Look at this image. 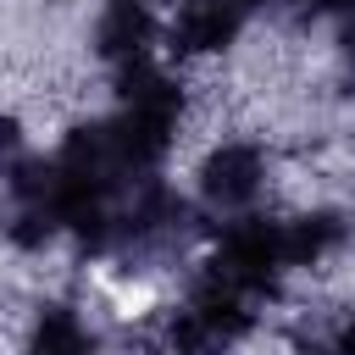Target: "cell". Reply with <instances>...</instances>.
Instances as JSON below:
<instances>
[{
    "instance_id": "6da1fadb",
    "label": "cell",
    "mask_w": 355,
    "mask_h": 355,
    "mask_svg": "<svg viewBox=\"0 0 355 355\" xmlns=\"http://www.w3.org/2000/svg\"><path fill=\"white\" fill-rule=\"evenodd\" d=\"M266 189V150L255 139H222L200 161V200L216 211H244Z\"/></svg>"
},
{
    "instance_id": "7a4b0ae2",
    "label": "cell",
    "mask_w": 355,
    "mask_h": 355,
    "mask_svg": "<svg viewBox=\"0 0 355 355\" xmlns=\"http://www.w3.org/2000/svg\"><path fill=\"white\" fill-rule=\"evenodd\" d=\"M244 6L239 0H183V11L166 28V50L178 61H200V55H222L239 28H244Z\"/></svg>"
},
{
    "instance_id": "277c9868",
    "label": "cell",
    "mask_w": 355,
    "mask_h": 355,
    "mask_svg": "<svg viewBox=\"0 0 355 355\" xmlns=\"http://www.w3.org/2000/svg\"><path fill=\"white\" fill-rule=\"evenodd\" d=\"M155 44V17L144 0H105L100 17H94V55L111 61V67H128V61H144Z\"/></svg>"
},
{
    "instance_id": "ba28073f",
    "label": "cell",
    "mask_w": 355,
    "mask_h": 355,
    "mask_svg": "<svg viewBox=\"0 0 355 355\" xmlns=\"http://www.w3.org/2000/svg\"><path fill=\"white\" fill-rule=\"evenodd\" d=\"M344 50H349V55H355V22H349V33H344Z\"/></svg>"
},
{
    "instance_id": "9c48e42d",
    "label": "cell",
    "mask_w": 355,
    "mask_h": 355,
    "mask_svg": "<svg viewBox=\"0 0 355 355\" xmlns=\"http://www.w3.org/2000/svg\"><path fill=\"white\" fill-rule=\"evenodd\" d=\"M144 6H150V0H144Z\"/></svg>"
},
{
    "instance_id": "8992f818",
    "label": "cell",
    "mask_w": 355,
    "mask_h": 355,
    "mask_svg": "<svg viewBox=\"0 0 355 355\" xmlns=\"http://www.w3.org/2000/svg\"><path fill=\"white\" fill-rule=\"evenodd\" d=\"M22 161V122L11 111H0V172H11Z\"/></svg>"
},
{
    "instance_id": "52a82bcc",
    "label": "cell",
    "mask_w": 355,
    "mask_h": 355,
    "mask_svg": "<svg viewBox=\"0 0 355 355\" xmlns=\"http://www.w3.org/2000/svg\"><path fill=\"white\" fill-rule=\"evenodd\" d=\"M333 355H355V316H349V322L333 333Z\"/></svg>"
},
{
    "instance_id": "5b68a950",
    "label": "cell",
    "mask_w": 355,
    "mask_h": 355,
    "mask_svg": "<svg viewBox=\"0 0 355 355\" xmlns=\"http://www.w3.org/2000/svg\"><path fill=\"white\" fill-rule=\"evenodd\" d=\"M28 355H94V333L72 305L44 300L28 327Z\"/></svg>"
},
{
    "instance_id": "3957f363",
    "label": "cell",
    "mask_w": 355,
    "mask_h": 355,
    "mask_svg": "<svg viewBox=\"0 0 355 355\" xmlns=\"http://www.w3.org/2000/svg\"><path fill=\"white\" fill-rule=\"evenodd\" d=\"M344 244V216L338 211H294V216H272V250L283 261V272L300 266H322L333 250Z\"/></svg>"
}]
</instances>
